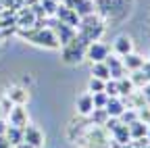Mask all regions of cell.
<instances>
[{"mask_svg":"<svg viewBox=\"0 0 150 148\" xmlns=\"http://www.w3.org/2000/svg\"><path fill=\"white\" fill-rule=\"evenodd\" d=\"M19 35L38 46H44V48H59V40H56V35L50 27H27V29H19Z\"/></svg>","mask_w":150,"mask_h":148,"instance_id":"1","label":"cell"},{"mask_svg":"<svg viewBox=\"0 0 150 148\" xmlns=\"http://www.w3.org/2000/svg\"><path fill=\"white\" fill-rule=\"evenodd\" d=\"M102 33H104V23L98 19L96 15H88V17H83V19H79L77 35H79V38H81L86 44L98 42Z\"/></svg>","mask_w":150,"mask_h":148,"instance_id":"2","label":"cell"},{"mask_svg":"<svg viewBox=\"0 0 150 148\" xmlns=\"http://www.w3.org/2000/svg\"><path fill=\"white\" fill-rule=\"evenodd\" d=\"M86 48H88V44L79 38L77 33H75V38H73L69 44L63 46L61 57H63V61H65L67 65H77V63H81V61L86 59Z\"/></svg>","mask_w":150,"mask_h":148,"instance_id":"3","label":"cell"},{"mask_svg":"<svg viewBox=\"0 0 150 148\" xmlns=\"http://www.w3.org/2000/svg\"><path fill=\"white\" fill-rule=\"evenodd\" d=\"M131 0H96V8H100L102 15L110 17V19H123L125 13L129 11Z\"/></svg>","mask_w":150,"mask_h":148,"instance_id":"4","label":"cell"},{"mask_svg":"<svg viewBox=\"0 0 150 148\" xmlns=\"http://www.w3.org/2000/svg\"><path fill=\"white\" fill-rule=\"evenodd\" d=\"M50 29L54 31V35H56V40H59V44L61 46H65V44H69L73 38H75V27H71V25H65V23H61V21H52L50 23Z\"/></svg>","mask_w":150,"mask_h":148,"instance_id":"5","label":"cell"},{"mask_svg":"<svg viewBox=\"0 0 150 148\" xmlns=\"http://www.w3.org/2000/svg\"><path fill=\"white\" fill-rule=\"evenodd\" d=\"M15 21H17V27H19V29H27V27H33V25H35L38 17H35V13L31 11V6H21V8L17 11Z\"/></svg>","mask_w":150,"mask_h":148,"instance_id":"6","label":"cell"},{"mask_svg":"<svg viewBox=\"0 0 150 148\" xmlns=\"http://www.w3.org/2000/svg\"><path fill=\"white\" fill-rule=\"evenodd\" d=\"M6 117H8V125H13V127H25L27 125V110L23 108V104H13V108L6 113Z\"/></svg>","mask_w":150,"mask_h":148,"instance_id":"7","label":"cell"},{"mask_svg":"<svg viewBox=\"0 0 150 148\" xmlns=\"http://www.w3.org/2000/svg\"><path fill=\"white\" fill-rule=\"evenodd\" d=\"M54 17H56V21H61V23H65V25H71V27H77V25H79L77 13H75L73 8H69V6H65V4H59Z\"/></svg>","mask_w":150,"mask_h":148,"instance_id":"8","label":"cell"},{"mask_svg":"<svg viewBox=\"0 0 150 148\" xmlns=\"http://www.w3.org/2000/svg\"><path fill=\"white\" fill-rule=\"evenodd\" d=\"M104 63H106V67L110 71V79H121V77L127 75V69L123 67V63H121V59L117 54H108L104 59Z\"/></svg>","mask_w":150,"mask_h":148,"instance_id":"9","label":"cell"},{"mask_svg":"<svg viewBox=\"0 0 150 148\" xmlns=\"http://www.w3.org/2000/svg\"><path fill=\"white\" fill-rule=\"evenodd\" d=\"M23 142L25 144H29V146H33V148H40L42 144H44V134L38 129L35 125H25L23 127Z\"/></svg>","mask_w":150,"mask_h":148,"instance_id":"10","label":"cell"},{"mask_svg":"<svg viewBox=\"0 0 150 148\" xmlns=\"http://www.w3.org/2000/svg\"><path fill=\"white\" fill-rule=\"evenodd\" d=\"M86 57H88L92 63H100V61H104V59L108 57V48H106L102 42H92V44H88V48H86Z\"/></svg>","mask_w":150,"mask_h":148,"instance_id":"11","label":"cell"},{"mask_svg":"<svg viewBox=\"0 0 150 148\" xmlns=\"http://www.w3.org/2000/svg\"><path fill=\"white\" fill-rule=\"evenodd\" d=\"M112 48H115L117 57H125V54L134 52V42H131L129 35H119V38L115 40V44H112Z\"/></svg>","mask_w":150,"mask_h":148,"instance_id":"12","label":"cell"},{"mask_svg":"<svg viewBox=\"0 0 150 148\" xmlns=\"http://www.w3.org/2000/svg\"><path fill=\"white\" fill-rule=\"evenodd\" d=\"M148 127H150V125H146V123H144V121H140V119L131 121V123L127 125L129 138H131V140H140V138H146V134H148Z\"/></svg>","mask_w":150,"mask_h":148,"instance_id":"13","label":"cell"},{"mask_svg":"<svg viewBox=\"0 0 150 148\" xmlns=\"http://www.w3.org/2000/svg\"><path fill=\"white\" fill-rule=\"evenodd\" d=\"M104 110H106L108 117H117V119H119V115L125 110V104H123L121 96H117V98H108L106 104H104Z\"/></svg>","mask_w":150,"mask_h":148,"instance_id":"14","label":"cell"},{"mask_svg":"<svg viewBox=\"0 0 150 148\" xmlns=\"http://www.w3.org/2000/svg\"><path fill=\"white\" fill-rule=\"evenodd\" d=\"M6 98L13 102V104H25L27 102V90L23 86H15L6 92Z\"/></svg>","mask_w":150,"mask_h":148,"instance_id":"15","label":"cell"},{"mask_svg":"<svg viewBox=\"0 0 150 148\" xmlns=\"http://www.w3.org/2000/svg\"><path fill=\"white\" fill-rule=\"evenodd\" d=\"M121 63H123V67L127 71H138L144 65V59L140 57V54H136V52H129V54H125V57H121Z\"/></svg>","mask_w":150,"mask_h":148,"instance_id":"16","label":"cell"},{"mask_svg":"<svg viewBox=\"0 0 150 148\" xmlns=\"http://www.w3.org/2000/svg\"><path fill=\"white\" fill-rule=\"evenodd\" d=\"M92 110H94L92 94H90V92H86V94H81V96L77 98V113H79L81 117H88Z\"/></svg>","mask_w":150,"mask_h":148,"instance_id":"17","label":"cell"},{"mask_svg":"<svg viewBox=\"0 0 150 148\" xmlns=\"http://www.w3.org/2000/svg\"><path fill=\"white\" fill-rule=\"evenodd\" d=\"M6 142L11 144V146H19L23 142V129L21 127H13V125H8L6 127Z\"/></svg>","mask_w":150,"mask_h":148,"instance_id":"18","label":"cell"},{"mask_svg":"<svg viewBox=\"0 0 150 148\" xmlns=\"http://www.w3.org/2000/svg\"><path fill=\"white\" fill-rule=\"evenodd\" d=\"M92 77H98V79H110V71H108V67H106V63L104 61H100V63H92Z\"/></svg>","mask_w":150,"mask_h":148,"instance_id":"19","label":"cell"},{"mask_svg":"<svg viewBox=\"0 0 150 148\" xmlns=\"http://www.w3.org/2000/svg\"><path fill=\"white\" fill-rule=\"evenodd\" d=\"M88 117L92 119L94 125H98V127H104V123L108 121V115H106V110H104V108H94Z\"/></svg>","mask_w":150,"mask_h":148,"instance_id":"20","label":"cell"},{"mask_svg":"<svg viewBox=\"0 0 150 148\" xmlns=\"http://www.w3.org/2000/svg\"><path fill=\"white\" fill-rule=\"evenodd\" d=\"M117 88H119V96H129L131 92H134L136 88H134V84H131V79L125 75V77H121V79H117Z\"/></svg>","mask_w":150,"mask_h":148,"instance_id":"21","label":"cell"},{"mask_svg":"<svg viewBox=\"0 0 150 148\" xmlns=\"http://www.w3.org/2000/svg\"><path fill=\"white\" fill-rule=\"evenodd\" d=\"M129 79H131V84H134V88H144L146 84H148V79H146V75L138 69V71H131V75H129Z\"/></svg>","mask_w":150,"mask_h":148,"instance_id":"22","label":"cell"},{"mask_svg":"<svg viewBox=\"0 0 150 148\" xmlns=\"http://www.w3.org/2000/svg\"><path fill=\"white\" fill-rule=\"evenodd\" d=\"M40 6H42L46 17H54L56 8H59V2H54V0H40Z\"/></svg>","mask_w":150,"mask_h":148,"instance_id":"23","label":"cell"},{"mask_svg":"<svg viewBox=\"0 0 150 148\" xmlns=\"http://www.w3.org/2000/svg\"><path fill=\"white\" fill-rule=\"evenodd\" d=\"M104 94H106L108 98H117V96H119L117 79H106V81H104Z\"/></svg>","mask_w":150,"mask_h":148,"instance_id":"24","label":"cell"},{"mask_svg":"<svg viewBox=\"0 0 150 148\" xmlns=\"http://www.w3.org/2000/svg\"><path fill=\"white\" fill-rule=\"evenodd\" d=\"M136 119H138V110L136 108H125L123 113L119 115V121L125 123V125H129L131 121H136Z\"/></svg>","mask_w":150,"mask_h":148,"instance_id":"25","label":"cell"},{"mask_svg":"<svg viewBox=\"0 0 150 148\" xmlns=\"http://www.w3.org/2000/svg\"><path fill=\"white\" fill-rule=\"evenodd\" d=\"M88 90H90V94H96V92H104V79L92 77V79H90V84H88Z\"/></svg>","mask_w":150,"mask_h":148,"instance_id":"26","label":"cell"},{"mask_svg":"<svg viewBox=\"0 0 150 148\" xmlns=\"http://www.w3.org/2000/svg\"><path fill=\"white\" fill-rule=\"evenodd\" d=\"M108 96L104 94V92H96V94H92V102H94V108H104Z\"/></svg>","mask_w":150,"mask_h":148,"instance_id":"27","label":"cell"},{"mask_svg":"<svg viewBox=\"0 0 150 148\" xmlns=\"http://www.w3.org/2000/svg\"><path fill=\"white\" fill-rule=\"evenodd\" d=\"M142 90V96H144V102H146V106H150V81L144 86V88H140Z\"/></svg>","mask_w":150,"mask_h":148,"instance_id":"28","label":"cell"},{"mask_svg":"<svg viewBox=\"0 0 150 148\" xmlns=\"http://www.w3.org/2000/svg\"><path fill=\"white\" fill-rule=\"evenodd\" d=\"M140 71L144 73V75H146V79L150 81V61H148V63H144V65L140 67Z\"/></svg>","mask_w":150,"mask_h":148,"instance_id":"29","label":"cell"},{"mask_svg":"<svg viewBox=\"0 0 150 148\" xmlns=\"http://www.w3.org/2000/svg\"><path fill=\"white\" fill-rule=\"evenodd\" d=\"M6 127H8V125H6V121H4L2 117H0V138H2V136L6 134Z\"/></svg>","mask_w":150,"mask_h":148,"instance_id":"30","label":"cell"},{"mask_svg":"<svg viewBox=\"0 0 150 148\" xmlns=\"http://www.w3.org/2000/svg\"><path fill=\"white\" fill-rule=\"evenodd\" d=\"M15 148H33V146H29V144H25V142H21L19 146H15Z\"/></svg>","mask_w":150,"mask_h":148,"instance_id":"31","label":"cell"},{"mask_svg":"<svg viewBox=\"0 0 150 148\" xmlns=\"http://www.w3.org/2000/svg\"><path fill=\"white\" fill-rule=\"evenodd\" d=\"M146 140H148V144H150V127H148V134H146Z\"/></svg>","mask_w":150,"mask_h":148,"instance_id":"32","label":"cell"},{"mask_svg":"<svg viewBox=\"0 0 150 148\" xmlns=\"http://www.w3.org/2000/svg\"><path fill=\"white\" fill-rule=\"evenodd\" d=\"M54 2H59V4H63V0H54Z\"/></svg>","mask_w":150,"mask_h":148,"instance_id":"33","label":"cell"},{"mask_svg":"<svg viewBox=\"0 0 150 148\" xmlns=\"http://www.w3.org/2000/svg\"><path fill=\"white\" fill-rule=\"evenodd\" d=\"M148 61H150V54H148Z\"/></svg>","mask_w":150,"mask_h":148,"instance_id":"34","label":"cell"}]
</instances>
